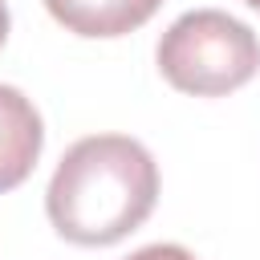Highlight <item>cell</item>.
Returning a JSON list of instances; mask_svg holds the SVG:
<instances>
[{"mask_svg":"<svg viewBox=\"0 0 260 260\" xmlns=\"http://www.w3.org/2000/svg\"><path fill=\"white\" fill-rule=\"evenodd\" d=\"M158 199V167L130 134H89L73 142L45 191L53 228L81 248H106L142 228Z\"/></svg>","mask_w":260,"mask_h":260,"instance_id":"cell-1","label":"cell"},{"mask_svg":"<svg viewBox=\"0 0 260 260\" xmlns=\"http://www.w3.org/2000/svg\"><path fill=\"white\" fill-rule=\"evenodd\" d=\"M154 61L175 89L195 98H219L256 77L260 41L244 20L219 8H195L162 32Z\"/></svg>","mask_w":260,"mask_h":260,"instance_id":"cell-2","label":"cell"},{"mask_svg":"<svg viewBox=\"0 0 260 260\" xmlns=\"http://www.w3.org/2000/svg\"><path fill=\"white\" fill-rule=\"evenodd\" d=\"M45 146V126L37 106L16 89V85H0V191L20 187Z\"/></svg>","mask_w":260,"mask_h":260,"instance_id":"cell-3","label":"cell"},{"mask_svg":"<svg viewBox=\"0 0 260 260\" xmlns=\"http://www.w3.org/2000/svg\"><path fill=\"white\" fill-rule=\"evenodd\" d=\"M162 0H45L57 24L77 37H126L142 28Z\"/></svg>","mask_w":260,"mask_h":260,"instance_id":"cell-4","label":"cell"},{"mask_svg":"<svg viewBox=\"0 0 260 260\" xmlns=\"http://www.w3.org/2000/svg\"><path fill=\"white\" fill-rule=\"evenodd\" d=\"M126 260H195L183 244H146L138 252H130Z\"/></svg>","mask_w":260,"mask_h":260,"instance_id":"cell-5","label":"cell"},{"mask_svg":"<svg viewBox=\"0 0 260 260\" xmlns=\"http://www.w3.org/2000/svg\"><path fill=\"white\" fill-rule=\"evenodd\" d=\"M8 41V4L0 0V45Z\"/></svg>","mask_w":260,"mask_h":260,"instance_id":"cell-6","label":"cell"},{"mask_svg":"<svg viewBox=\"0 0 260 260\" xmlns=\"http://www.w3.org/2000/svg\"><path fill=\"white\" fill-rule=\"evenodd\" d=\"M244 4H248V8H256V12H260V0H244Z\"/></svg>","mask_w":260,"mask_h":260,"instance_id":"cell-7","label":"cell"}]
</instances>
